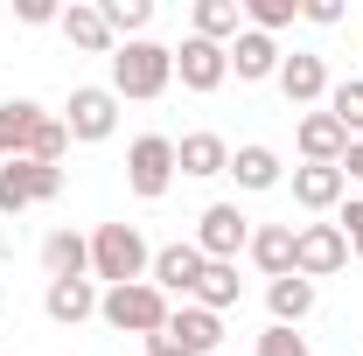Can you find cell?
I'll return each mask as SVG.
<instances>
[{"label":"cell","mask_w":363,"mask_h":356,"mask_svg":"<svg viewBox=\"0 0 363 356\" xmlns=\"http://www.w3.org/2000/svg\"><path fill=\"white\" fill-rule=\"evenodd\" d=\"M175 84V49H161V43H119L112 49V98L126 105H147V98H161V91Z\"/></svg>","instance_id":"cell-1"},{"label":"cell","mask_w":363,"mask_h":356,"mask_svg":"<svg viewBox=\"0 0 363 356\" xmlns=\"http://www.w3.org/2000/svg\"><path fill=\"white\" fill-rule=\"evenodd\" d=\"M168 314H175V301L154 287V279H133V287H105L98 294V321L105 328H119V335H161L168 328Z\"/></svg>","instance_id":"cell-2"},{"label":"cell","mask_w":363,"mask_h":356,"mask_svg":"<svg viewBox=\"0 0 363 356\" xmlns=\"http://www.w3.org/2000/svg\"><path fill=\"white\" fill-rule=\"evenodd\" d=\"M154 266V245L140 238V223H98L91 230V279L105 287H133Z\"/></svg>","instance_id":"cell-3"},{"label":"cell","mask_w":363,"mask_h":356,"mask_svg":"<svg viewBox=\"0 0 363 356\" xmlns=\"http://www.w3.org/2000/svg\"><path fill=\"white\" fill-rule=\"evenodd\" d=\"M217 350H224V314L196 308V301H182L168 328L147 335V356H217Z\"/></svg>","instance_id":"cell-4"},{"label":"cell","mask_w":363,"mask_h":356,"mask_svg":"<svg viewBox=\"0 0 363 356\" xmlns=\"http://www.w3.org/2000/svg\"><path fill=\"white\" fill-rule=\"evenodd\" d=\"M168 182H175V140L168 133H140L133 147H126V189H133L140 203H161Z\"/></svg>","instance_id":"cell-5"},{"label":"cell","mask_w":363,"mask_h":356,"mask_svg":"<svg viewBox=\"0 0 363 356\" xmlns=\"http://www.w3.org/2000/svg\"><path fill=\"white\" fill-rule=\"evenodd\" d=\"M245 245H252V217H245L238 203H210V210L196 217V252H203L210 266H238Z\"/></svg>","instance_id":"cell-6"},{"label":"cell","mask_w":363,"mask_h":356,"mask_svg":"<svg viewBox=\"0 0 363 356\" xmlns=\"http://www.w3.org/2000/svg\"><path fill=\"white\" fill-rule=\"evenodd\" d=\"M56 119L70 126V140L98 147V140L119 133V98H112V84H77V91H70V105H63Z\"/></svg>","instance_id":"cell-7"},{"label":"cell","mask_w":363,"mask_h":356,"mask_svg":"<svg viewBox=\"0 0 363 356\" xmlns=\"http://www.w3.org/2000/svg\"><path fill=\"white\" fill-rule=\"evenodd\" d=\"M63 196V168H43V161H0V210H35V203H56Z\"/></svg>","instance_id":"cell-8"},{"label":"cell","mask_w":363,"mask_h":356,"mask_svg":"<svg viewBox=\"0 0 363 356\" xmlns=\"http://www.w3.org/2000/svg\"><path fill=\"white\" fill-rule=\"evenodd\" d=\"M350 266V238H342V223H301L294 230V272L301 279H328V272Z\"/></svg>","instance_id":"cell-9"},{"label":"cell","mask_w":363,"mask_h":356,"mask_svg":"<svg viewBox=\"0 0 363 356\" xmlns=\"http://www.w3.org/2000/svg\"><path fill=\"white\" fill-rule=\"evenodd\" d=\"M175 77H182V91H196V98H210V91L230 77V49H217V43H203V35H189V43L175 49Z\"/></svg>","instance_id":"cell-10"},{"label":"cell","mask_w":363,"mask_h":356,"mask_svg":"<svg viewBox=\"0 0 363 356\" xmlns=\"http://www.w3.org/2000/svg\"><path fill=\"white\" fill-rule=\"evenodd\" d=\"M203 266H210V259H203V252H196V238H189V245H161V252H154V266H147V279H154L168 301H175V294L189 301V294H196V279H203Z\"/></svg>","instance_id":"cell-11"},{"label":"cell","mask_w":363,"mask_h":356,"mask_svg":"<svg viewBox=\"0 0 363 356\" xmlns=\"http://www.w3.org/2000/svg\"><path fill=\"white\" fill-rule=\"evenodd\" d=\"M294 147H301V161L342 168V154H350V133H342V126H335V112L321 105V112H301V133H294Z\"/></svg>","instance_id":"cell-12"},{"label":"cell","mask_w":363,"mask_h":356,"mask_svg":"<svg viewBox=\"0 0 363 356\" xmlns=\"http://www.w3.org/2000/svg\"><path fill=\"white\" fill-rule=\"evenodd\" d=\"M175 175H189V182L230 175V140L224 133H182L175 140Z\"/></svg>","instance_id":"cell-13"},{"label":"cell","mask_w":363,"mask_h":356,"mask_svg":"<svg viewBox=\"0 0 363 356\" xmlns=\"http://www.w3.org/2000/svg\"><path fill=\"white\" fill-rule=\"evenodd\" d=\"M279 91H286V105H328V63L315 49H294L279 63Z\"/></svg>","instance_id":"cell-14"},{"label":"cell","mask_w":363,"mask_h":356,"mask_svg":"<svg viewBox=\"0 0 363 356\" xmlns=\"http://www.w3.org/2000/svg\"><path fill=\"white\" fill-rule=\"evenodd\" d=\"M279 63H286V49L272 43V35H259V28H245V35L230 43V70H238V84H266V77H279Z\"/></svg>","instance_id":"cell-15"},{"label":"cell","mask_w":363,"mask_h":356,"mask_svg":"<svg viewBox=\"0 0 363 356\" xmlns=\"http://www.w3.org/2000/svg\"><path fill=\"white\" fill-rule=\"evenodd\" d=\"M43 314L56 328H77V321L98 314V287H91V279H49L43 287Z\"/></svg>","instance_id":"cell-16"},{"label":"cell","mask_w":363,"mask_h":356,"mask_svg":"<svg viewBox=\"0 0 363 356\" xmlns=\"http://www.w3.org/2000/svg\"><path fill=\"white\" fill-rule=\"evenodd\" d=\"M56 28H63V35H70V49H84V56H112V49H119V35H112V28H105V14H98V7H91V0H70V7H63V21H56Z\"/></svg>","instance_id":"cell-17"},{"label":"cell","mask_w":363,"mask_h":356,"mask_svg":"<svg viewBox=\"0 0 363 356\" xmlns=\"http://www.w3.org/2000/svg\"><path fill=\"white\" fill-rule=\"evenodd\" d=\"M342 189H350L342 168H321V161H301V168H294V203H301V210H315V217L342 203Z\"/></svg>","instance_id":"cell-18"},{"label":"cell","mask_w":363,"mask_h":356,"mask_svg":"<svg viewBox=\"0 0 363 356\" xmlns=\"http://www.w3.org/2000/svg\"><path fill=\"white\" fill-rule=\"evenodd\" d=\"M252 266L266 272V279H286L294 272V223H252Z\"/></svg>","instance_id":"cell-19"},{"label":"cell","mask_w":363,"mask_h":356,"mask_svg":"<svg viewBox=\"0 0 363 356\" xmlns=\"http://www.w3.org/2000/svg\"><path fill=\"white\" fill-rule=\"evenodd\" d=\"M43 272H49V279H91V238H77V230H49V238H43Z\"/></svg>","instance_id":"cell-20"},{"label":"cell","mask_w":363,"mask_h":356,"mask_svg":"<svg viewBox=\"0 0 363 356\" xmlns=\"http://www.w3.org/2000/svg\"><path fill=\"white\" fill-rule=\"evenodd\" d=\"M35 126H43V105L35 98H7L0 105V161H21L28 140H35Z\"/></svg>","instance_id":"cell-21"},{"label":"cell","mask_w":363,"mask_h":356,"mask_svg":"<svg viewBox=\"0 0 363 356\" xmlns=\"http://www.w3.org/2000/svg\"><path fill=\"white\" fill-rule=\"evenodd\" d=\"M196 35L203 43H217V49H230L238 35H245V0H196Z\"/></svg>","instance_id":"cell-22"},{"label":"cell","mask_w":363,"mask_h":356,"mask_svg":"<svg viewBox=\"0 0 363 356\" xmlns=\"http://www.w3.org/2000/svg\"><path fill=\"white\" fill-rule=\"evenodd\" d=\"M266 308L279 328H301L308 314H315V279H301V272H286V279H272L266 287Z\"/></svg>","instance_id":"cell-23"},{"label":"cell","mask_w":363,"mask_h":356,"mask_svg":"<svg viewBox=\"0 0 363 356\" xmlns=\"http://www.w3.org/2000/svg\"><path fill=\"white\" fill-rule=\"evenodd\" d=\"M230 175H238V189H279L286 182V161L252 140V147H230Z\"/></svg>","instance_id":"cell-24"},{"label":"cell","mask_w":363,"mask_h":356,"mask_svg":"<svg viewBox=\"0 0 363 356\" xmlns=\"http://www.w3.org/2000/svg\"><path fill=\"white\" fill-rule=\"evenodd\" d=\"M238 294H245V287H238V266H203V279H196L189 301L210 308V314H230V308H238Z\"/></svg>","instance_id":"cell-25"},{"label":"cell","mask_w":363,"mask_h":356,"mask_svg":"<svg viewBox=\"0 0 363 356\" xmlns=\"http://www.w3.org/2000/svg\"><path fill=\"white\" fill-rule=\"evenodd\" d=\"M98 14H105V28H112L119 43H140L147 21H154V0H98Z\"/></svg>","instance_id":"cell-26"},{"label":"cell","mask_w":363,"mask_h":356,"mask_svg":"<svg viewBox=\"0 0 363 356\" xmlns=\"http://www.w3.org/2000/svg\"><path fill=\"white\" fill-rule=\"evenodd\" d=\"M63 154H70V126H63L56 112H43V126H35V140H28V154H21V161H43V168H63Z\"/></svg>","instance_id":"cell-27"},{"label":"cell","mask_w":363,"mask_h":356,"mask_svg":"<svg viewBox=\"0 0 363 356\" xmlns=\"http://www.w3.org/2000/svg\"><path fill=\"white\" fill-rule=\"evenodd\" d=\"M286 21H301V0H245V28H259L272 43H279Z\"/></svg>","instance_id":"cell-28"},{"label":"cell","mask_w":363,"mask_h":356,"mask_svg":"<svg viewBox=\"0 0 363 356\" xmlns=\"http://www.w3.org/2000/svg\"><path fill=\"white\" fill-rule=\"evenodd\" d=\"M328 112H335V126L350 140H363V77H350V84H328Z\"/></svg>","instance_id":"cell-29"},{"label":"cell","mask_w":363,"mask_h":356,"mask_svg":"<svg viewBox=\"0 0 363 356\" xmlns=\"http://www.w3.org/2000/svg\"><path fill=\"white\" fill-rule=\"evenodd\" d=\"M259 356H315V350H308L301 328H279V321H272L266 335H259Z\"/></svg>","instance_id":"cell-30"},{"label":"cell","mask_w":363,"mask_h":356,"mask_svg":"<svg viewBox=\"0 0 363 356\" xmlns=\"http://www.w3.org/2000/svg\"><path fill=\"white\" fill-rule=\"evenodd\" d=\"M14 21H28V28H49V21H63V7H49V0H14Z\"/></svg>","instance_id":"cell-31"},{"label":"cell","mask_w":363,"mask_h":356,"mask_svg":"<svg viewBox=\"0 0 363 356\" xmlns=\"http://www.w3.org/2000/svg\"><path fill=\"white\" fill-rule=\"evenodd\" d=\"M301 21H315V28H335V21H342V0H301Z\"/></svg>","instance_id":"cell-32"},{"label":"cell","mask_w":363,"mask_h":356,"mask_svg":"<svg viewBox=\"0 0 363 356\" xmlns=\"http://www.w3.org/2000/svg\"><path fill=\"white\" fill-rule=\"evenodd\" d=\"M342 238H350V252L363 259V196L350 203V210H342Z\"/></svg>","instance_id":"cell-33"},{"label":"cell","mask_w":363,"mask_h":356,"mask_svg":"<svg viewBox=\"0 0 363 356\" xmlns=\"http://www.w3.org/2000/svg\"><path fill=\"white\" fill-rule=\"evenodd\" d=\"M342 175L363 182V140H350V154H342Z\"/></svg>","instance_id":"cell-34"}]
</instances>
